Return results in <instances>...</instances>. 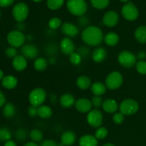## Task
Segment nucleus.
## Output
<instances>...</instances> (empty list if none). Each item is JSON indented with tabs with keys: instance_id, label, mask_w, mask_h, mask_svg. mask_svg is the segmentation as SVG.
Listing matches in <instances>:
<instances>
[{
	"instance_id": "f257e3e1",
	"label": "nucleus",
	"mask_w": 146,
	"mask_h": 146,
	"mask_svg": "<svg viewBox=\"0 0 146 146\" xmlns=\"http://www.w3.org/2000/svg\"><path fill=\"white\" fill-rule=\"evenodd\" d=\"M81 38L85 44L95 46L101 44L104 35L101 29L96 26H90L83 31Z\"/></svg>"
},
{
	"instance_id": "f03ea898",
	"label": "nucleus",
	"mask_w": 146,
	"mask_h": 146,
	"mask_svg": "<svg viewBox=\"0 0 146 146\" xmlns=\"http://www.w3.org/2000/svg\"><path fill=\"white\" fill-rule=\"evenodd\" d=\"M67 8L73 15L81 17L87 11V4L85 0H68Z\"/></svg>"
},
{
	"instance_id": "7ed1b4c3",
	"label": "nucleus",
	"mask_w": 146,
	"mask_h": 146,
	"mask_svg": "<svg viewBox=\"0 0 146 146\" xmlns=\"http://www.w3.org/2000/svg\"><path fill=\"white\" fill-rule=\"evenodd\" d=\"M139 106L138 102L133 99L127 98L123 100L119 106V110L121 113L124 115H131L136 113L138 111Z\"/></svg>"
},
{
	"instance_id": "20e7f679",
	"label": "nucleus",
	"mask_w": 146,
	"mask_h": 146,
	"mask_svg": "<svg viewBox=\"0 0 146 146\" xmlns=\"http://www.w3.org/2000/svg\"><path fill=\"white\" fill-rule=\"evenodd\" d=\"M46 98V93L45 90L41 88H37L32 90L29 96V101L31 106L39 107L45 101Z\"/></svg>"
},
{
	"instance_id": "39448f33",
	"label": "nucleus",
	"mask_w": 146,
	"mask_h": 146,
	"mask_svg": "<svg viewBox=\"0 0 146 146\" xmlns=\"http://www.w3.org/2000/svg\"><path fill=\"white\" fill-rule=\"evenodd\" d=\"M123 76L118 71H113L107 76L106 78V86L111 90L118 89L123 84Z\"/></svg>"
},
{
	"instance_id": "423d86ee",
	"label": "nucleus",
	"mask_w": 146,
	"mask_h": 146,
	"mask_svg": "<svg viewBox=\"0 0 146 146\" xmlns=\"http://www.w3.org/2000/svg\"><path fill=\"white\" fill-rule=\"evenodd\" d=\"M14 19L19 23H21L27 19L29 14V7L25 3L19 2L16 4L12 10Z\"/></svg>"
},
{
	"instance_id": "0eeeda50",
	"label": "nucleus",
	"mask_w": 146,
	"mask_h": 146,
	"mask_svg": "<svg viewBox=\"0 0 146 146\" xmlns=\"http://www.w3.org/2000/svg\"><path fill=\"white\" fill-rule=\"evenodd\" d=\"M136 56L129 51H121L118 57L119 64L125 68H131L136 64Z\"/></svg>"
},
{
	"instance_id": "6e6552de",
	"label": "nucleus",
	"mask_w": 146,
	"mask_h": 146,
	"mask_svg": "<svg viewBox=\"0 0 146 146\" xmlns=\"http://www.w3.org/2000/svg\"><path fill=\"white\" fill-rule=\"evenodd\" d=\"M25 40L26 38L24 34L19 30L10 31L7 35V41L11 46L14 48L21 46L25 42Z\"/></svg>"
},
{
	"instance_id": "1a4fd4ad",
	"label": "nucleus",
	"mask_w": 146,
	"mask_h": 146,
	"mask_svg": "<svg viewBox=\"0 0 146 146\" xmlns=\"http://www.w3.org/2000/svg\"><path fill=\"white\" fill-rule=\"evenodd\" d=\"M123 17L128 21H134L138 17V9L135 4L131 2L125 4L121 9Z\"/></svg>"
},
{
	"instance_id": "9d476101",
	"label": "nucleus",
	"mask_w": 146,
	"mask_h": 146,
	"mask_svg": "<svg viewBox=\"0 0 146 146\" xmlns=\"http://www.w3.org/2000/svg\"><path fill=\"white\" fill-rule=\"evenodd\" d=\"M87 121L93 128H98L103 123V114L97 109L91 110L87 115Z\"/></svg>"
},
{
	"instance_id": "9b49d317",
	"label": "nucleus",
	"mask_w": 146,
	"mask_h": 146,
	"mask_svg": "<svg viewBox=\"0 0 146 146\" xmlns=\"http://www.w3.org/2000/svg\"><path fill=\"white\" fill-rule=\"evenodd\" d=\"M119 17L118 14L114 11H107L104 16L103 22L106 27H113L118 24Z\"/></svg>"
},
{
	"instance_id": "f8f14e48",
	"label": "nucleus",
	"mask_w": 146,
	"mask_h": 146,
	"mask_svg": "<svg viewBox=\"0 0 146 146\" xmlns=\"http://www.w3.org/2000/svg\"><path fill=\"white\" fill-rule=\"evenodd\" d=\"M75 107L78 111L85 113H88L90 111H91L92 103L87 98H79L75 102Z\"/></svg>"
},
{
	"instance_id": "ddd939ff",
	"label": "nucleus",
	"mask_w": 146,
	"mask_h": 146,
	"mask_svg": "<svg viewBox=\"0 0 146 146\" xmlns=\"http://www.w3.org/2000/svg\"><path fill=\"white\" fill-rule=\"evenodd\" d=\"M22 56H24L26 58H36L38 54V50L33 44H26L22 46L21 49Z\"/></svg>"
},
{
	"instance_id": "4468645a",
	"label": "nucleus",
	"mask_w": 146,
	"mask_h": 146,
	"mask_svg": "<svg viewBox=\"0 0 146 146\" xmlns=\"http://www.w3.org/2000/svg\"><path fill=\"white\" fill-rule=\"evenodd\" d=\"M61 31L64 35L69 37H75L78 34V28L74 24L70 22H64L61 26Z\"/></svg>"
},
{
	"instance_id": "2eb2a0df",
	"label": "nucleus",
	"mask_w": 146,
	"mask_h": 146,
	"mask_svg": "<svg viewBox=\"0 0 146 146\" xmlns=\"http://www.w3.org/2000/svg\"><path fill=\"white\" fill-rule=\"evenodd\" d=\"M60 46H61V51L65 55L69 56L74 53V48H75L74 42L68 37L64 38L61 40L60 43Z\"/></svg>"
},
{
	"instance_id": "dca6fc26",
	"label": "nucleus",
	"mask_w": 146,
	"mask_h": 146,
	"mask_svg": "<svg viewBox=\"0 0 146 146\" xmlns=\"http://www.w3.org/2000/svg\"><path fill=\"white\" fill-rule=\"evenodd\" d=\"M12 66L15 70L18 71H24L27 66V58L22 55H17L13 58Z\"/></svg>"
},
{
	"instance_id": "f3484780",
	"label": "nucleus",
	"mask_w": 146,
	"mask_h": 146,
	"mask_svg": "<svg viewBox=\"0 0 146 146\" xmlns=\"http://www.w3.org/2000/svg\"><path fill=\"white\" fill-rule=\"evenodd\" d=\"M76 139V134L72 131H67L61 135V142L65 146H70L75 143Z\"/></svg>"
},
{
	"instance_id": "a211bd4d",
	"label": "nucleus",
	"mask_w": 146,
	"mask_h": 146,
	"mask_svg": "<svg viewBox=\"0 0 146 146\" xmlns=\"http://www.w3.org/2000/svg\"><path fill=\"white\" fill-rule=\"evenodd\" d=\"M103 109L108 113H113L118 109V105L116 101L113 99H107L103 103Z\"/></svg>"
},
{
	"instance_id": "6ab92c4d",
	"label": "nucleus",
	"mask_w": 146,
	"mask_h": 146,
	"mask_svg": "<svg viewBox=\"0 0 146 146\" xmlns=\"http://www.w3.org/2000/svg\"><path fill=\"white\" fill-rule=\"evenodd\" d=\"M80 146H98V140L92 135H84L79 139Z\"/></svg>"
},
{
	"instance_id": "aec40b11",
	"label": "nucleus",
	"mask_w": 146,
	"mask_h": 146,
	"mask_svg": "<svg viewBox=\"0 0 146 146\" xmlns=\"http://www.w3.org/2000/svg\"><path fill=\"white\" fill-rule=\"evenodd\" d=\"M107 52L103 47H98L92 53V58L95 62L101 63L106 58Z\"/></svg>"
},
{
	"instance_id": "412c9836",
	"label": "nucleus",
	"mask_w": 146,
	"mask_h": 146,
	"mask_svg": "<svg viewBox=\"0 0 146 146\" xmlns=\"http://www.w3.org/2000/svg\"><path fill=\"white\" fill-rule=\"evenodd\" d=\"M17 84H18L17 78L14 76L11 75L4 76L1 81V84L7 89H13L17 87Z\"/></svg>"
},
{
	"instance_id": "4be33fe9",
	"label": "nucleus",
	"mask_w": 146,
	"mask_h": 146,
	"mask_svg": "<svg viewBox=\"0 0 146 146\" xmlns=\"http://www.w3.org/2000/svg\"><path fill=\"white\" fill-rule=\"evenodd\" d=\"M75 98L74 96L70 94H65L62 95L60 98V104L64 108H71L75 104Z\"/></svg>"
},
{
	"instance_id": "5701e85b",
	"label": "nucleus",
	"mask_w": 146,
	"mask_h": 146,
	"mask_svg": "<svg viewBox=\"0 0 146 146\" xmlns=\"http://www.w3.org/2000/svg\"><path fill=\"white\" fill-rule=\"evenodd\" d=\"M91 91L94 96H101L106 91V86L101 82H95L91 85Z\"/></svg>"
},
{
	"instance_id": "b1692460",
	"label": "nucleus",
	"mask_w": 146,
	"mask_h": 146,
	"mask_svg": "<svg viewBox=\"0 0 146 146\" xmlns=\"http://www.w3.org/2000/svg\"><path fill=\"white\" fill-rule=\"evenodd\" d=\"M104 41L109 46H114L119 42V36L115 32H109L105 36Z\"/></svg>"
},
{
	"instance_id": "393cba45",
	"label": "nucleus",
	"mask_w": 146,
	"mask_h": 146,
	"mask_svg": "<svg viewBox=\"0 0 146 146\" xmlns=\"http://www.w3.org/2000/svg\"><path fill=\"white\" fill-rule=\"evenodd\" d=\"M135 38L141 44L146 43V26H141L135 31Z\"/></svg>"
},
{
	"instance_id": "a878e982",
	"label": "nucleus",
	"mask_w": 146,
	"mask_h": 146,
	"mask_svg": "<svg viewBox=\"0 0 146 146\" xmlns=\"http://www.w3.org/2000/svg\"><path fill=\"white\" fill-rule=\"evenodd\" d=\"M76 85L81 90H86L89 87L91 86V79L88 76H81L77 78Z\"/></svg>"
},
{
	"instance_id": "bb28decb",
	"label": "nucleus",
	"mask_w": 146,
	"mask_h": 146,
	"mask_svg": "<svg viewBox=\"0 0 146 146\" xmlns=\"http://www.w3.org/2000/svg\"><path fill=\"white\" fill-rule=\"evenodd\" d=\"M37 113L39 117L42 118H49L52 115V110L48 106H40L37 108Z\"/></svg>"
},
{
	"instance_id": "cd10ccee",
	"label": "nucleus",
	"mask_w": 146,
	"mask_h": 146,
	"mask_svg": "<svg viewBox=\"0 0 146 146\" xmlns=\"http://www.w3.org/2000/svg\"><path fill=\"white\" fill-rule=\"evenodd\" d=\"M16 112V109L14 106L11 103H7L5 104L3 108V115L7 118H11L14 115Z\"/></svg>"
},
{
	"instance_id": "c85d7f7f",
	"label": "nucleus",
	"mask_w": 146,
	"mask_h": 146,
	"mask_svg": "<svg viewBox=\"0 0 146 146\" xmlns=\"http://www.w3.org/2000/svg\"><path fill=\"white\" fill-rule=\"evenodd\" d=\"M34 68L36 71H44L46 68L48 66V62L44 58H38L35 61H34Z\"/></svg>"
},
{
	"instance_id": "c756f323",
	"label": "nucleus",
	"mask_w": 146,
	"mask_h": 146,
	"mask_svg": "<svg viewBox=\"0 0 146 146\" xmlns=\"http://www.w3.org/2000/svg\"><path fill=\"white\" fill-rule=\"evenodd\" d=\"M91 3L94 8L97 9H104L109 4V0H91Z\"/></svg>"
},
{
	"instance_id": "7c9ffc66",
	"label": "nucleus",
	"mask_w": 146,
	"mask_h": 146,
	"mask_svg": "<svg viewBox=\"0 0 146 146\" xmlns=\"http://www.w3.org/2000/svg\"><path fill=\"white\" fill-rule=\"evenodd\" d=\"M64 0H47V7L51 10H57L62 7Z\"/></svg>"
},
{
	"instance_id": "2f4dec72",
	"label": "nucleus",
	"mask_w": 146,
	"mask_h": 146,
	"mask_svg": "<svg viewBox=\"0 0 146 146\" xmlns=\"http://www.w3.org/2000/svg\"><path fill=\"white\" fill-rule=\"evenodd\" d=\"M30 138L33 142H40L43 139V133L38 129H34L30 133Z\"/></svg>"
},
{
	"instance_id": "473e14b6",
	"label": "nucleus",
	"mask_w": 146,
	"mask_h": 146,
	"mask_svg": "<svg viewBox=\"0 0 146 146\" xmlns=\"http://www.w3.org/2000/svg\"><path fill=\"white\" fill-rule=\"evenodd\" d=\"M11 137V133L7 128H0V141H8Z\"/></svg>"
},
{
	"instance_id": "72a5a7b5",
	"label": "nucleus",
	"mask_w": 146,
	"mask_h": 146,
	"mask_svg": "<svg viewBox=\"0 0 146 146\" xmlns=\"http://www.w3.org/2000/svg\"><path fill=\"white\" fill-rule=\"evenodd\" d=\"M107 135H108V130L105 127H99L96 131L94 136L96 138L97 140H102L104 139L107 136Z\"/></svg>"
},
{
	"instance_id": "f704fd0d",
	"label": "nucleus",
	"mask_w": 146,
	"mask_h": 146,
	"mask_svg": "<svg viewBox=\"0 0 146 146\" xmlns=\"http://www.w3.org/2000/svg\"><path fill=\"white\" fill-rule=\"evenodd\" d=\"M61 26V21L60 19L57 17L51 19L48 21V27L51 29H57Z\"/></svg>"
},
{
	"instance_id": "c9c22d12",
	"label": "nucleus",
	"mask_w": 146,
	"mask_h": 146,
	"mask_svg": "<svg viewBox=\"0 0 146 146\" xmlns=\"http://www.w3.org/2000/svg\"><path fill=\"white\" fill-rule=\"evenodd\" d=\"M136 70L139 74L145 75L146 74V61H139L136 63Z\"/></svg>"
},
{
	"instance_id": "e433bc0d",
	"label": "nucleus",
	"mask_w": 146,
	"mask_h": 146,
	"mask_svg": "<svg viewBox=\"0 0 146 146\" xmlns=\"http://www.w3.org/2000/svg\"><path fill=\"white\" fill-rule=\"evenodd\" d=\"M81 56L78 53H73L69 56L70 62L74 65H78L81 62Z\"/></svg>"
},
{
	"instance_id": "4c0bfd02",
	"label": "nucleus",
	"mask_w": 146,
	"mask_h": 146,
	"mask_svg": "<svg viewBox=\"0 0 146 146\" xmlns=\"http://www.w3.org/2000/svg\"><path fill=\"white\" fill-rule=\"evenodd\" d=\"M124 121V115L123 113H116L113 115V121L114 122V123L117 124V125H119L121 124Z\"/></svg>"
},
{
	"instance_id": "58836bf2",
	"label": "nucleus",
	"mask_w": 146,
	"mask_h": 146,
	"mask_svg": "<svg viewBox=\"0 0 146 146\" xmlns=\"http://www.w3.org/2000/svg\"><path fill=\"white\" fill-rule=\"evenodd\" d=\"M91 103H92V106H94L95 108H99L103 105L104 102H103V98L101 96H95L92 98Z\"/></svg>"
},
{
	"instance_id": "ea45409f",
	"label": "nucleus",
	"mask_w": 146,
	"mask_h": 146,
	"mask_svg": "<svg viewBox=\"0 0 146 146\" xmlns=\"http://www.w3.org/2000/svg\"><path fill=\"white\" fill-rule=\"evenodd\" d=\"M6 55L9 57V58H13L16 57L17 56V50L14 47H9L6 49L5 51Z\"/></svg>"
},
{
	"instance_id": "a19ab883",
	"label": "nucleus",
	"mask_w": 146,
	"mask_h": 146,
	"mask_svg": "<svg viewBox=\"0 0 146 146\" xmlns=\"http://www.w3.org/2000/svg\"><path fill=\"white\" fill-rule=\"evenodd\" d=\"M16 138L19 140V141H24L27 138V131L26 130L21 128L19 129L16 133Z\"/></svg>"
},
{
	"instance_id": "79ce46f5",
	"label": "nucleus",
	"mask_w": 146,
	"mask_h": 146,
	"mask_svg": "<svg viewBox=\"0 0 146 146\" xmlns=\"http://www.w3.org/2000/svg\"><path fill=\"white\" fill-rule=\"evenodd\" d=\"M88 53H89V50H88V48H87L86 47L83 46L81 47L80 48H78V54L81 56V58H83V57L84 56H87L88 55Z\"/></svg>"
},
{
	"instance_id": "37998d69",
	"label": "nucleus",
	"mask_w": 146,
	"mask_h": 146,
	"mask_svg": "<svg viewBox=\"0 0 146 146\" xmlns=\"http://www.w3.org/2000/svg\"><path fill=\"white\" fill-rule=\"evenodd\" d=\"M37 108H38V107L31 106L28 108L29 115L31 117H35L36 116V115H38V113H37Z\"/></svg>"
},
{
	"instance_id": "c03bdc74",
	"label": "nucleus",
	"mask_w": 146,
	"mask_h": 146,
	"mask_svg": "<svg viewBox=\"0 0 146 146\" xmlns=\"http://www.w3.org/2000/svg\"><path fill=\"white\" fill-rule=\"evenodd\" d=\"M41 146H58V144L53 140H46L41 143Z\"/></svg>"
},
{
	"instance_id": "a18cd8bd",
	"label": "nucleus",
	"mask_w": 146,
	"mask_h": 146,
	"mask_svg": "<svg viewBox=\"0 0 146 146\" xmlns=\"http://www.w3.org/2000/svg\"><path fill=\"white\" fill-rule=\"evenodd\" d=\"M15 0H0V7H7L11 5Z\"/></svg>"
},
{
	"instance_id": "49530a36",
	"label": "nucleus",
	"mask_w": 146,
	"mask_h": 146,
	"mask_svg": "<svg viewBox=\"0 0 146 146\" xmlns=\"http://www.w3.org/2000/svg\"><path fill=\"white\" fill-rule=\"evenodd\" d=\"M78 23L81 24V26H86L88 24V19L86 17H84L81 16V18L78 19Z\"/></svg>"
},
{
	"instance_id": "de8ad7c7",
	"label": "nucleus",
	"mask_w": 146,
	"mask_h": 146,
	"mask_svg": "<svg viewBox=\"0 0 146 146\" xmlns=\"http://www.w3.org/2000/svg\"><path fill=\"white\" fill-rule=\"evenodd\" d=\"M136 58H138L140 61H143V60L146 58V53L143 51H140V52H138V54H137Z\"/></svg>"
},
{
	"instance_id": "09e8293b",
	"label": "nucleus",
	"mask_w": 146,
	"mask_h": 146,
	"mask_svg": "<svg viewBox=\"0 0 146 146\" xmlns=\"http://www.w3.org/2000/svg\"><path fill=\"white\" fill-rule=\"evenodd\" d=\"M5 102H6L5 96H4V94L0 91V108L2 107L5 104Z\"/></svg>"
},
{
	"instance_id": "8fccbe9b",
	"label": "nucleus",
	"mask_w": 146,
	"mask_h": 146,
	"mask_svg": "<svg viewBox=\"0 0 146 146\" xmlns=\"http://www.w3.org/2000/svg\"><path fill=\"white\" fill-rule=\"evenodd\" d=\"M4 146H17V144H16L15 142H14L13 141H11V140H9V141L5 142V143H4Z\"/></svg>"
},
{
	"instance_id": "3c124183",
	"label": "nucleus",
	"mask_w": 146,
	"mask_h": 146,
	"mask_svg": "<svg viewBox=\"0 0 146 146\" xmlns=\"http://www.w3.org/2000/svg\"><path fill=\"white\" fill-rule=\"evenodd\" d=\"M24 146H38V145L36 144V143L35 142H29L27 143H26L25 145H24Z\"/></svg>"
},
{
	"instance_id": "603ef678",
	"label": "nucleus",
	"mask_w": 146,
	"mask_h": 146,
	"mask_svg": "<svg viewBox=\"0 0 146 146\" xmlns=\"http://www.w3.org/2000/svg\"><path fill=\"white\" fill-rule=\"evenodd\" d=\"M4 78V72L0 69V80H2Z\"/></svg>"
},
{
	"instance_id": "864d4df0",
	"label": "nucleus",
	"mask_w": 146,
	"mask_h": 146,
	"mask_svg": "<svg viewBox=\"0 0 146 146\" xmlns=\"http://www.w3.org/2000/svg\"><path fill=\"white\" fill-rule=\"evenodd\" d=\"M103 146H115V145H113V144H112V143H106Z\"/></svg>"
},
{
	"instance_id": "5fc2aeb1",
	"label": "nucleus",
	"mask_w": 146,
	"mask_h": 146,
	"mask_svg": "<svg viewBox=\"0 0 146 146\" xmlns=\"http://www.w3.org/2000/svg\"><path fill=\"white\" fill-rule=\"evenodd\" d=\"M32 1H35V2H41V1H42V0H32Z\"/></svg>"
},
{
	"instance_id": "6e6d98bb",
	"label": "nucleus",
	"mask_w": 146,
	"mask_h": 146,
	"mask_svg": "<svg viewBox=\"0 0 146 146\" xmlns=\"http://www.w3.org/2000/svg\"><path fill=\"white\" fill-rule=\"evenodd\" d=\"M121 1H122V2H127V1H128L129 0H120Z\"/></svg>"
},
{
	"instance_id": "4d7b16f0",
	"label": "nucleus",
	"mask_w": 146,
	"mask_h": 146,
	"mask_svg": "<svg viewBox=\"0 0 146 146\" xmlns=\"http://www.w3.org/2000/svg\"><path fill=\"white\" fill-rule=\"evenodd\" d=\"M0 17H1V11H0Z\"/></svg>"
}]
</instances>
